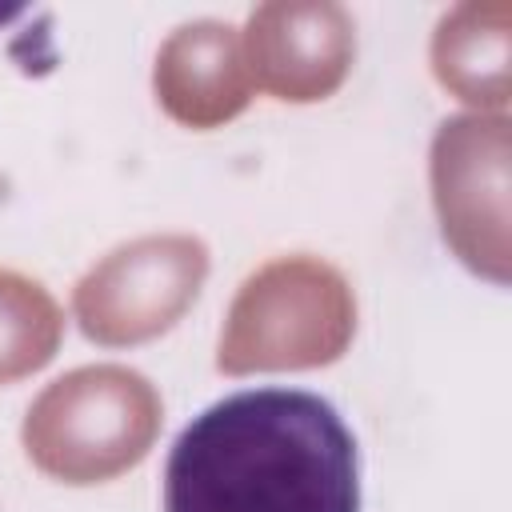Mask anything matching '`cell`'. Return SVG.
<instances>
[{"label": "cell", "instance_id": "cell-1", "mask_svg": "<svg viewBox=\"0 0 512 512\" xmlns=\"http://www.w3.org/2000/svg\"><path fill=\"white\" fill-rule=\"evenodd\" d=\"M164 512H360L356 440L316 392L224 396L176 436Z\"/></svg>", "mask_w": 512, "mask_h": 512}, {"label": "cell", "instance_id": "cell-2", "mask_svg": "<svg viewBox=\"0 0 512 512\" xmlns=\"http://www.w3.org/2000/svg\"><path fill=\"white\" fill-rule=\"evenodd\" d=\"M164 424L160 392L128 364H84L52 380L28 408V460L60 484H104L136 468Z\"/></svg>", "mask_w": 512, "mask_h": 512}, {"label": "cell", "instance_id": "cell-3", "mask_svg": "<svg viewBox=\"0 0 512 512\" xmlns=\"http://www.w3.org/2000/svg\"><path fill=\"white\" fill-rule=\"evenodd\" d=\"M356 332V296L340 268L320 256H280L256 268L216 344V368L228 376L296 372L340 360Z\"/></svg>", "mask_w": 512, "mask_h": 512}, {"label": "cell", "instance_id": "cell-4", "mask_svg": "<svg viewBox=\"0 0 512 512\" xmlns=\"http://www.w3.org/2000/svg\"><path fill=\"white\" fill-rule=\"evenodd\" d=\"M208 248L188 232L140 236L92 264L76 292L72 316L80 332L104 348H128L168 332L200 296Z\"/></svg>", "mask_w": 512, "mask_h": 512}, {"label": "cell", "instance_id": "cell-5", "mask_svg": "<svg viewBox=\"0 0 512 512\" xmlns=\"http://www.w3.org/2000/svg\"><path fill=\"white\" fill-rule=\"evenodd\" d=\"M508 116L468 112L436 128L432 204L448 248L484 280L508 284Z\"/></svg>", "mask_w": 512, "mask_h": 512}, {"label": "cell", "instance_id": "cell-6", "mask_svg": "<svg viewBox=\"0 0 512 512\" xmlns=\"http://www.w3.org/2000/svg\"><path fill=\"white\" fill-rule=\"evenodd\" d=\"M252 88L288 104L332 96L356 60V24L332 0H272L240 32Z\"/></svg>", "mask_w": 512, "mask_h": 512}, {"label": "cell", "instance_id": "cell-7", "mask_svg": "<svg viewBox=\"0 0 512 512\" xmlns=\"http://www.w3.org/2000/svg\"><path fill=\"white\" fill-rule=\"evenodd\" d=\"M152 88L160 108L184 128H220L252 100L240 32L224 20L180 24L156 52Z\"/></svg>", "mask_w": 512, "mask_h": 512}, {"label": "cell", "instance_id": "cell-8", "mask_svg": "<svg viewBox=\"0 0 512 512\" xmlns=\"http://www.w3.org/2000/svg\"><path fill=\"white\" fill-rule=\"evenodd\" d=\"M512 8L504 0L456 4L432 36L436 80L476 112H500L512 96Z\"/></svg>", "mask_w": 512, "mask_h": 512}, {"label": "cell", "instance_id": "cell-9", "mask_svg": "<svg viewBox=\"0 0 512 512\" xmlns=\"http://www.w3.org/2000/svg\"><path fill=\"white\" fill-rule=\"evenodd\" d=\"M64 336V312L32 276L0 268V384L40 372Z\"/></svg>", "mask_w": 512, "mask_h": 512}, {"label": "cell", "instance_id": "cell-10", "mask_svg": "<svg viewBox=\"0 0 512 512\" xmlns=\"http://www.w3.org/2000/svg\"><path fill=\"white\" fill-rule=\"evenodd\" d=\"M24 8H0V24H8V20H16Z\"/></svg>", "mask_w": 512, "mask_h": 512}]
</instances>
